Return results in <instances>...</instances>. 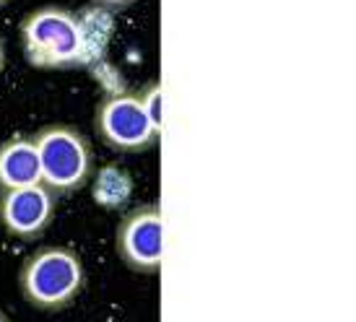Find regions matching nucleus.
<instances>
[{"instance_id": "obj_6", "label": "nucleus", "mask_w": 356, "mask_h": 322, "mask_svg": "<svg viewBox=\"0 0 356 322\" xmlns=\"http://www.w3.org/2000/svg\"><path fill=\"white\" fill-rule=\"evenodd\" d=\"M55 200L58 195L44 185L6 190L0 193V224L19 239H34L52 224Z\"/></svg>"}, {"instance_id": "obj_3", "label": "nucleus", "mask_w": 356, "mask_h": 322, "mask_svg": "<svg viewBox=\"0 0 356 322\" xmlns=\"http://www.w3.org/2000/svg\"><path fill=\"white\" fill-rule=\"evenodd\" d=\"M83 283V263L70 247H42L24 260L19 273L24 299L44 312H58L73 304Z\"/></svg>"}, {"instance_id": "obj_7", "label": "nucleus", "mask_w": 356, "mask_h": 322, "mask_svg": "<svg viewBox=\"0 0 356 322\" xmlns=\"http://www.w3.org/2000/svg\"><path fill=\"white\" fill-rule=\"evenodd\" d=\"M42 185L40 154L34 138L13 136L0 143V193Z\"/></svg>"}, {"instance_id": "obj_1", "label": "nucleus", "mask_w": 356, "mask_h": 322, "mask_svg": "<svg viewBox=\"0 0 356 322\" xmlns=\"http://www.w3.org/2000/svg\"><path fill=\"white\" fill-rule=\"evenodd\" d=\"M97 136L120 154H140L156 146L161 136V94L159 86L143 94H109L94 115Z\"/></svg>"}, {"instance_id": "obj_10", "label": "nucleus", "mask_w": 356, "mask_h": 322, "mask_svg": "<svg viewBox=\"0 0 356 322\" xmlns=\"http://www.w3.org/2000/svg\"><path fill=\"white\" fill-rule=\"evenodd\" d=\"M0 322H8V317H6V314H3V309H0Z\"/></svg>"}, {"instance_id": "obj_9", "label": "nucleus", "mask_w": 356, "mask_h": 322, "mask_svg": "<svg viewBox=\"0 0 356 322\" xmlns=\"http://www.w3.org/2000/svg\"><path fill=\"white\" fill-rule=\"evenodd\" d=\"M6 65V49H3V42H0V70Z\"/></svg>"}, {"instance_id": "obj_2", "label": "nucleus", "mask_w": 356, "mask_h": 322, "mask_svg": "<svg viewBox=\"0 0 356 322\" xmlns=\"http://www.w3.org/2000/svg\"><path fill=\"white\" fill-rule=\"evenodd\" d=\"M21 45L34 68H76L89 58L83 24L58 6L31 10L21 21Z\"/></svg>"}, {"instance_id": "obj_5", "label": "nucleus", "mask_w": 356, "mask_h": 322, "mask_svg": "<svg viewBox=\"0 0 356 322\" xmlns=\"http://www.w3.org/2000/svg\"><path fill=\"white\" fill-rule=\"evenodd\" d=\"M120 260L130 271L156 273L164 260V221L156 205H140L122 216L115 234Z\"/></svg>"}, {"instance_id": "obj_4", "label": "nucleus", "mask_w": 356, "mask_h": 322, "mask_svg": "<svg viewBox=\"0 0 356 322\" xmlns=\"http://www.w3.org/2000/svg\"><path fill=\"white\" fill-rule=\"evenodd\" d=\"M42 185L55 195H70L89 182L94 154L86 136L70 125H47L34 133Z\"/></svg>"}, {"instance_id": "obj_8", "label": "nucleus", "mask_w": 356, "mask_h": 322, "mask_svg": "<svg viewBox=\"0 0 356 322\" xmlns=\"http://www.w3.org/2000/svg\"><path fill=\"white\" fill-rule=\"evenodd\" d=\"M133 193V179L120 166H104L94 182V200L104 208H120Z\"/></svg>"}, {"instance_id": "obj_11", "label": "nucleus", "mask_w": 356, "mask_h": 322, "mask_svg": "<svg viewBox=\"0 0 356 322\" xmlns=\"http://www.w3.org/2000/svg\"><path fill=\"white\" fill-rule=\"evenodd\" d=\"M0 3H3V0H0Z\"/></svg>"}]
</instances>
